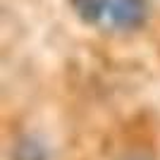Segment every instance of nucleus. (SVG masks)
I'll list each match as a JSON object with an SVG mask.
<instances>
[{
  "label": "nucleus",
  "mask_w": 160,
  "mask_h": 160,
  "mask_svg": "<svg viewBox=\"0 0 160 160\" xmlns=\"http://www.w3.org/2000/svg\"><path fill=\"white\" fill-rule=\"evenodd\" d=\"M127 160H148V158H143V155H132V158H127Z\"/></svg>",
  "instance_id": "nucleus-2"
},
{
  "label": "nucleus",
  "mask_w": 160,
  "mask_h": 160,
  "mask_svg": "<svg viewBox=\"0 0 160 160\" xmlns=\"http://www.w3.org/2000/svg\"><path fill=\"white\" fill-rule=\"evenodd\" d=\"M74 14L91 29L105 33H132L148 22V0H69Z\"/></svg>",
  "instance_id": "nucleus-1"
}]
</instances>
